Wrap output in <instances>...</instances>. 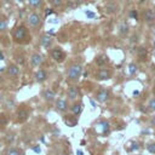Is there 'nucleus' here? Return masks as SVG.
Returning <instances> with one entry per match:
<instances>
[{
	"instance_id": "1",
	"label": "nucleus",
	"mask_w": 155,
	"mask_h": 155,
	"mask_svg": "<svg viewBox=\"0 0 155 155\" xmlns=\"http://www.w3.org/2000/svg\"><path fill=\"white\" fill-rule=\"evenodd\" d=\"M12 39L17 44H27L30 41V34L29 30L24 24L17 25L12 31Z\"/></svg>"
},
{
	"instance_id": "7",
	"label": "nucleus",
	"mask_w": 155,
	"mask_h": 155,
	"mask_svg": "<svg viewBox=\"0 0 155 155\" xmlns=\"http://www.w3.org/2000/svg\"><path fill=\"white\" fill-rule=\"evenodd\" d=\"M6 71H7V75H8L10 78H17V76L19 75V73H21L19 67H18L17 64H15V63L8 64V65H7Z\"/></svg>"
},
{
	"instance_id": "4",
	"label": "nucleus",
	"mask_w": 155,
	"mask_h": 155,
	"mask_svg": "<svg viewBox=\"0 0 155 155\" xmlns=\"http://www.w3.org/2000/svg\"><path fill=\"white\" fill-rule=\"evenodd\" d=\"M51 57L53 58V61H56L58 63H62L65 59V52L61 47L56 46V47H53L51 50Z\"/></svg>"
},
{
	"instance_id": "39",
	"label": "nucleus",
	"mask_w": 155,
	"mask_h": 155,
	"mask_svg": "<svg viewBox=\"0 0 155 155\" xmlns=\"http://www.w3.org/2000/svg\"><path fill=\"white\" fill-rule=\"evenodd\" d=\"M65 155H69V154H65Z\"/></svg>"
},
{
	"instance_id": "38",
	"label": "nucleus",
	"mask_w": 155,
	"mask_h": 155,
	"mask_svg": "<svg viewBox=\"0 0 155 155\" xmlns=\"http://www.w3.org/2000/svg\"><path fill=\"white\" fill-rule=\"evenodd\" d=\"M154 90H155V81H154Z\"/></svg>"
},
{
	"instance_id": "33",
	"label": "nucleus",
	"mask_w": 155,
	"mask_h": 155,
	"mask_svg": "<svg viewBox=\"0 0 155 155\" xmlns=\"http://www.w3.org/2000/svg\"><path fill=\"white\" fill-rule=\"evenodd\" d=\"M76 154H78V155H84V154H82V151H81V150H78V151H76Z\"/></svg>"
},
{
	"instance_id": "11",
	"label": "nucleus",
	"mask_w": 155,
	"mask_h": 155,
	"mask_svg": "<svg viewBox=\"0 0 155 155\" xmlns=\"http://www.w3.org/2000/svg\"><path fill=\"white\" fill-rule=\"evenodd\" d=\"M110 76H111V73L108 69H99L96 73V79L97 80H108V79H110Z\"/></svg>"
},
{
	"instance_id": "37",
	"label": "nucleus",
	"mask_w": 155,
	"mask_h": 155,
	"mask_svg": "<svg viewBox=\"0 0 155 155\" xmlns=\"http://www.w3.org/2000/svg\"><path fill=\"white\" fill-rule=\"evenodd\" d=\"M18 1H19V2H22V1H24V0H18Z\"/></svg>"
},
{
	"instance_id": "34",
	"label": "nucleus",
	"mask_w": 155,
	"mask_h": 155,
	"mask_svg": "<svg viewBox=\"0 0 155 155\" xmlns=\"http://www.w3.org/2000/svg\"><path fill=\"white\" fill-rule=\"evenodd\" d=\"M133 94H134V96H138V94H139V91H134Z\"/></svg>"
},
{
	"instance_id": "25",
	"label": "nucleus",
	"mask_w": 155,
	"mask_h": 155,
	"mask_svg": "<svg viewBox=\"0 0 155 155\" xmlns=\"http://www.w3.org/2000/svg\"><path fill=\"white\" fill-rule=\"evenodd\" d=\"M137 68H138V67H137V65H136L134 63H131V64L128 65V73H130L131 75L136 74V73H137V70H138Z\"/></svg>"
},
{
	"instance_id": "19",
	"label": "nucleus",
	"mask_w": 155,
	"mask_h": 155,
	"mask_svg": "<svg viewBox=\"0 0 155 155\" xmlns=\"http://www.w3.org/2000/svg\"><path fill=\"white\" fill-rule=\"evenodd\" d=\"M6 155H23V151H22V149H19V148L11 147V148L6 151Z\"/></svg>"
},
{
	"instance_id": "31",
	"label": "nucleus",
	"mask_w": 155,
	"mask_h": 155,
	"mask_svg": "<svg viewBox=\"0 0 155 155\" xmlns=\"http://www.w3.org/2000/svg\"><path fill=\"white\" fill-rule=\"evenodd\" d=\"M150 124H151V126H155V116H153V119L150 120Z\"/></svg>"
},
{
	"instance_id": "29",
	"label": "nucleus",
	"mask_w": 155,
	"mask_h": 155,
	"mask_svg": "<svg viewBox=\"0 0 155 155\" xmlns=\"http://www.w3.org/2000/svg\"><path fill=\"white\" fill-rule=\"evenodd\" d=\"M137 16H138V13H137V11H136V10H132V11H130V17H131V18H133V19H137Z\"/></svg>"
},
{
	"instance_id": "2",
	"label": "nucleus",
	"mask_w": 155,
	"mask_h": 155,
	"mask_svg": "<svg viewBox=\"0 0 155 155\" xmlns=\"http://www.w3.org/2000/svg\"><path fill=\"white\" fill-rule=\"evenodd\" d=\"M27 23H28V25H29L30 29L38 30V29L41 27V23H42L41 16H40L36 11H31V12L27 16Z\"/></svg>"
},
{
	"instance_id": "24",
	"label": "nucleus",
	"mask_w": 155,
	"mask_h": 155,
	"mask_svg": "<svg viewBox=\"0 0 155 155\" xmlns=\"http://www.w3.org/2000/svg\"><path fill=\"white\" fill-rule=\"evenodd\" d=\"M48 1H50V4H51L53 7H56V8L62 7V5H63V0H48Z\"/></svg>"
},
{
	"instance_id": "14",
	"label": "nucleus",
	"mask_w": 155,
	"mask_h": 155,
	"mask_svg": "<svg viewBox=\"0 0 155 155\" xmlns=\"http://www.w3.org/2000/svg\"><path fill=\"white\" fill-rule=\"evenodd\" d=\"M67 109H68V103H67L65 99L59 98V99L56 101V110H57V111L63 113V111H65Z\"/></svg>"
},
{
	"instance_id": "26",
	"label": "nucleus",
	"mask_w": 155,
	"mask_h": 155,
	"mask_svg": "<svg viewBox=\"0 0 155 155\" xmlns=\"http://www.w3.org/2000/svg\"><path fill=\"white\" fill-rule=\"evenodd\" d=\"M148 151L151 153V154H155V143H150L148 147H147Z\"/></svg>"
},
{
	"instance_id": "16",
	"label": "nucleus",
	"mask_w": 155,
	"mask_h": 155,
	"mask_svg": "<svg viewBox=\"0 0 155 155\" xmlns=\"http://www.w3.org/2000/svg\"><path fill=\"white\" fill-rule=\"evenodd\" d=\"M104 8H105V12L108 13H116L119 11V5L115 2H108Z\"/></svg>"
},
{
	"instance_id": "22",
	"label": "nucleus",
	"mask_w": 155,
	"mask_h": 155,
	"mask_svg": "<svg viewBox=\"0 0 155 155\" xmlns=\"http://www.w3.org/2000/svg\"><path fill=\"white\" fill-rule=\"evenodd\" d=\"M119 29H120V30H119L120 34H127V31H128V24H127L126 22H122Z\"/></svg>"
},
{
	"instance_id": "35",
	"label": "nucleus",
	"mask_w": 155,
	"mask_h": 155,
	"mask_svg": "<svg viewBox=\"0 0 155 155\" xmlns=\"http://www.w3.org/2000/svg\"><path fill=\"white\" fill-rule=\"evenodd\" d=\"M91 104H92V107H96V103L93 101H91Z\"/></svg>"
},
{
	"instance_id": "9",
	"label": "nucleus",
	"mask_w": 155,
	"mask_h": 155,
	"mask_svg": "<svg viewBox=\"0 0 155 155\" xmlns=\"http://www.w3.org/2000/svg\"><path fill=\"white\" fill-rule=\"evenodd\" d=\"M108 98H109V91L105 90V88L99 90V91L97 92V94H96V99H97L99 103H104V102H107Z\"/></svg>"
},
{
	"instance_id": "21",
	"label": "nucleus",
	"mask_w": 155,
	"mask_h": 155,
	"mask_svg": "<svg viewBox=\"0 0 155 155\" xmlns=\"http://www.w3.org/2000/svg\"><path fill=\"white\" fill-rule=\"evenodd\" d=\"M7 25H8V21L6 17H0V33L1 31H5L7 29Z\"/></svg>"
},
{
	"instance_id": "30",
	"label": "nucleus",
	"mask_w": 155,
	"mask_h": 155,
	"mask_svg": "<svg viewBox=\"0 0 155 155\" xmlns=\"http://www.w3.org/2000/svg\"><path fill=\"white\" fill-rule=\"evenodd\" d=\"M85 15L87 16V18H94V17H96V15H94L93 12H91V11H86Z\"/></svg>"
},
{
	"instance_id": "17",
	"label": "nucleus",
	"mask_w": 155,
	"mask_h": 155,
	"mask_svg": "<svg viewBox=\"0 0 155 155\" xmlns=\"http://www.w3.org/2000/svg\"><path fill=\"white\" fill-rule=\"evenodd\" d=\"M96 64L98 65V67H103V65H105L108 62H109V58H108V56H105V54H101V56H98L97 58H96Z\"/></svg>"
},
{
	"instance_id": "23",
	"label": "nucleus",
	"mask_w": 155,
	"mask_h": 155,
	"mask_svg": "<svg viewBox=\"0 0 155 155\" xmlns=\"http://www.w3.org/2000/svg\"><path fill=\"white\" fill-rule=\"evenodd\" d=\"M137 52H138V56H139L140 59H144L147 57V48L145 47H139Z\"/></svg>"
},
{
	"instance_id": "28",
	"label": "nucleus",
	"mask_w": 155,
	"mask_h": 155,
	"mask_svg": "<svg viewBox=\"0 0 155 155\" xmlns=\"http://www.w3.org/2000/svg\"><path fill=\"white\" fill-rule=\"evenodd\" d=\"M148 107H149L150 110H155V98H153V99L149 102V105H148Z\"/></svg>"
},
{
	"instance_id": "20",
	"label": "nucleus",
	"mask_w": 155,
	"mask_h": 155,
	"mask_svg": "<svg viewBox=\"0 0 155 155\" xmlns=\"http://www.w3.org/2000/svg\"><path fill=\"white\" fill-rule=\"evenodd\" d=\"M27 1H28L29 6L33 7V8H39L44 4V0H27Z\"/></svg>"
},
{
	"instance_id": "13",
	"label": "nucleus",
	"mask_w": 155,
	"mask_h": 155,
	"mask_svg": "<svg viewBox=\"0 0 155 155\" xmlns=\"http://www.w3.org/2000/svg\"><path fill=\"white\" fill-rule=\"evenodd\" d=\"M34 78H35L36 82H44L47 79V71L45 69H39V70H36Z\"/></svg>"
},
{
	"instance_id": "3",
	"label": "nucleus",
	"mask_w": 155,
	"mask_h": 155,
	"mask_svg": "<svg viewBox=\"0 0 155 155\" xmlns=\"http://www.w3.org/2000/svg\"><path fill=\"white\" fill-rule=\"evenodd\" d=\"M82 74V65L80 63H73L68 69V80L70 81H78Z\"/></svg>"
},
{
	"instance_id": "10",
	"label": "nucleus",
	"mask_w": 155,
	"mask_h": 155,
	"mask_svg": "<svg viewBox=\"0 0 155 155\" xmlns=\"http://www.w3.org/2000/svg\"><path fill=\"white\" fill-rule=\"evenodd\" d=\"M67 96L70 101H76L79 97V90L76 86H69L67 90Z\"/></svg>"
},
{
	"instance_id": "15",
	"label": "nucleus",
	"mask_w": 155,
	"mask_h": 155,
	"mask_svg": "<svg viewBox=\"0 0 155 155\" xmlns=\"http://www.w3.org/2000/svg\"><path fill=\"white\" fill-rule=\"evenodd\" d=\"M40 44H41V46H44L45 48H48V47H51V45H52V38H51L50 35H42L41 39H40Z\"/></svg>"
},
{
	"instance_id": "18",
	"label": "nucleus",
	"mask_w": 155,
	"mask_h": 155,
	"mask_svg": "<svg viewBox=\"0 0 155 155\" xmlns=\"http://www.w3.org/2000/svg\"><path fill=\"white\" fill-rule=\"evenodd\" d=\"M70 110H71V113L74 114V115H79L80 113H81V110H82V104H80V103H74L71 107H70Z\"/></svg>"
},
{
	"instance_id": "8",
	"label": "nucleus",
	"mask_w": 155,
	"mask_h": 155,
	"mask_svg": "<svg viewBox=\"0 0 155 155\" xmlns=\"http://www.w3.org/2000/svg\"><path fill=\"white\" fill-rule=\"evenodd\" d=\"M143 19L147 23L155 22V11L153 8H145L144 12H143Z\"/></svg>"
},
{
	"instance_id": "27",
	"label": "nucleus",
	"mask_w": 155,
	"mask_h": 155,
	"mask_svg": "<svg viewBox=\"0 0 155 155\" xmlns=\"http://www.w3.org/2000/svg\"><path fill=\"white\" fill-rule=\"evenodd\" d=\"M102 125H103V132H104V133L109 132V122L103 121V122H102Z\"/></svg>"
},
{
	"instance_id": "32",
	"label": "nucleus",
	"mask_w": 155,
	"mask_h": 155,
	"mask_svg": "<svg viewBox=\"0 0 155 155\" xmlns=\"http://www.w3.org/2000/svg\"><path fill=\"white\" fill-rule=\"evenodd\" d=\"M51 13H53V11H52V10H50V11H46V16H48V15H51Z\"/></svg>"
},
{
	"instance_id": "5",
	"label": "nucleus",
	"mask_w": 155,
	"mask_h": 155,
	"mask_svg": "<svg viewBox=\"0 0 155 155\" xmlns=\"http://www.w3.org/2000/svg\"><path fill=\"white\" fill-rule=\"evenodd\" d=\"M16 116H17V120L23 122L28 119L29 116V109L25 107V105H21L18 109H17V113H16Z\"/></svg>"
},
{
	"instance_id": "36",
	"label": "nucleus",
	"mask_w": 155,
	"mask_h": 155,
	"mask_svg": "<svg viewBox=\"0 0 155 155\" xmlns=\"http://www.w3.org/2000/svg\"><path fill=\"white\" fill-rule=\"evenodd\" d=\"M0 59H2V53L0 52Z\"/></svg>"
},
{
	"instance_id": "6",
	"label": "nucleus",
	"mask_w": 155,
	"mask_h": 155,
	"mask_svg": "<svg viewBox=\"0 0 155 155\" xmlns=\"http://www.w3.org/2000/svg\"><path fill=\"white\" fill-rule=\"evenodd\" d=\"M42 61H44V58H42V56L40 54V53H33L31 56H30V65L33 67V68H38V67H40L41 64H42Z\"/></svg>"
},
{
	"instance_id": "12",
	"label": "nucleus",
	"mask_w": 155,
	"mask_h": 155,
	"mask_svg": "<svg viewBox=\"0 0 155 155\" xmlns=\"http://www.w3.org/2000/svg\"><path fill=\"white\" fill-rule=\"evenodd\" d=\"M42 98L46 101V102H53L54 98H56V93L51 88H46L42 91Z\"/></svg>"
}]
</instances>
